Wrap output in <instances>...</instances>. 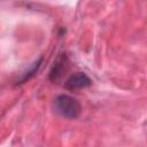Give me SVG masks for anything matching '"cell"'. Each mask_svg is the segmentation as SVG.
<instances>
[{
  "label": "cell",
  "mask_w": 147,
  "mask_h": 147,
  "mask_svg": "<svg viewBox=\"0 0 147 147\" xmlns=\"http://www.w3.org/2000/svg\"><path fill=\"white\" fill-rule=\"evenodd\" d=\"M69 68H70V61L68 55L65 53H60L49 70V75H48L49 80L53 83H57L63 77V75H65Z\"/></svg>",
  "instance_id": "7a4b0ae2"
},
{
  "label": "cell",
  "mask_w": 147,
  "mask_h": 147,
  "mask_svg": "<svg viewBox=\"0 0 147 147\" xmlns=\"http://www.w3.org/2000/svg\"><path fill=\"white\" fill-rule=\"evenodd\" d=\"M92 85V79L82 71H77L70 75L64 82V87L69 91H76L80 88H85Z\"/></svg>",
  "instance_id": "3957f363"
},
{
  "label": "cell",
  "mask_w": 147,
  "mask_h": 147,
  "mask_svg": "<svg viewBox=\"0 0 147 147\" xmlns=\"http://www.w3.org/2000/svg\"><path fill=\"white\" fill-rule=\"evenodd\" d=\"M54 111L64 118H77L82 113V106L79 101L68 94H60L54 99Z\"/></svg>",
  "instance_id": "6da1fadb"
},
{
  "label": "cell",
  "mask_w": 147,
  "mask_h": 147,
  "mask_svg": "<svg viewBox=\"0 0 147 147\" xmlns=\"http://www.w3.org/2000/svg\"><path fill=\"white\" fill-rule=\"evenodd\" d=\"M42 61H44V57H42V56L39 57L37 61H34V62L30 65L29 69H26L25 71H23V72L18 76V78L15 80V85H21V84H24V83H26L28 80H30V79L38 72V70L40 69V67H41V64H42Z\"/></svg>",
  "instance_id": "277c9868"
}]
</instances>
